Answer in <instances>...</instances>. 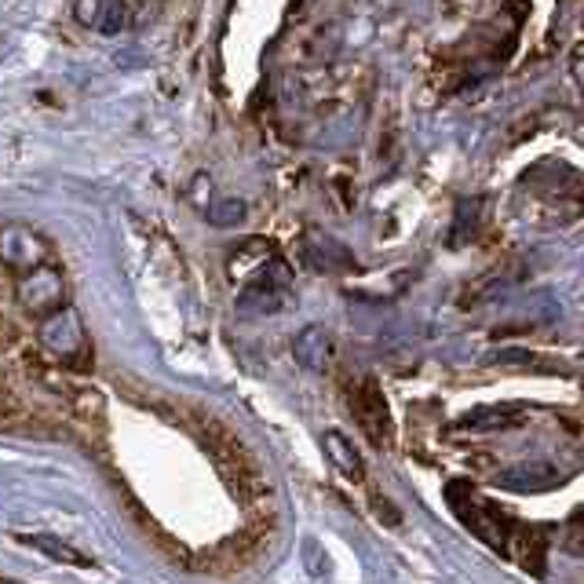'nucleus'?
<instances>
[{"label":"nucleus","mask_w":584,"mask_h":584,"mask_svg":"<svg viewBox=\"0 0 584 584\" xmlns=\"http://www.w3.org/2000/svg\"><path fill=\"white\" fill-rule=\"evenodd\" d=\"M289 289V267L281 259H270L256 270V281H248L242 300H237V311L245 315H264V311H278L281 296Z\"/></svg>","instance_id":"obj_1"},{"label":"nucleus","mask_w":584,"mask_h":584,"mask_svg":"<svg viewBox=\"0 0 584 584\" xmlns=\"http://www.w3.org/2000/svg\"><path fill=\"white\" fill-rule=\"evenodd\" d=\"M48 259V242L34 234L30 226H4L0 231V264L15 275H30V270L45 267Z\"/></svg>","instance_id":"obj_2"},{"label":"nucleus","mask_w":584,"mask_h":584,"mask_svg":"<svg viewBox=\"0 0 584 584\" xmlns=\"http://www.w3.org/2000/svg\"><path fill=\"white\" fill-rule=\"evenodd\" d=\"M62 296H67L62 275L48 264L30 270V275H23V281H19V300H23V307L34 311V315H56L62 307Z\"/></svg>","instance_id":"obj_3"},{"label":"nucleus","mask_w":584,"mask_h":584,"mask_svg":"<svg viewBox=\"0 0 584 584\" xmlns=\"http://www.w3.org/2000/svg\"><path fill=\"white\" fill-rule=\"evenodd\" d=\"M351 409L359 413V424L365 435H370L381 449H387V442H392V420H387V402H384L376 381H365L362 387H354Z\"/></svg>","instance_id":"obj_4"},{"label":"nucleus","mask_w":584,"mask_h":584,"mask_svg":"<svg viewBox=\"0 0 584 584\" xmlns=\"http://www.w3.org/2000/svg\"><path fill=\"white\" fill-rule=\"evenodd\" d=\"M40 343L48 351H56L59 359H78V354H84V329L78 311L59 307L56 315H48L45 326H40Z\"/></svg>","instance_id":"obj_5"},{"label":"nucleus","mask_w":584,"mask_h":584,"mask_svg":"<svg viewBox=\"0 0 584 584\" xmlns=\"http://www.w3.org/2000/svg\"><path fill=\"white\" fill-rule=\"evenodd\" d=\"M78 19L95 34L114 37L132 26V4L128 0H78Z\"/></svg>","instance_id":"obj_6"},{"label":"nucleus","mask_w":584,"mask_h":584,"mask_svg":"<svg viewBox=\"0 0 584 584\" xmlns=\"http://www.w3.org/2000/svg\"><path fill=\"white\" fill-rule=\"evenodd\" d=\"M304 264L315 275H340V270H354V256L332 237L311 234L304 242Z\"/></svg>","instance_id":"obj_7"},{"label":"nucleus","mask_w":584,"mask_h":584,"mask_svg":"<svg viewBox=\"0 0 584 584\" xmlns=\"http://www.w3.org/2000/svg\"><path fill=\"white\" fill-rule=\"evenodd\" d=\"M292 354L307 373H326L332 365V337L322 326H307L292 340Z\"/></svg>","instance_id":"obj_8"},{"label":"nucleus","mask_w":584,"mask_h":584,"mask_svg":"<svg viewBox=\"0 0 584 584\" xmlns=\"http://www.w3.org/2000/svg\"><path fill=\"white\" fill-rule=\"evenodd\" d=\"M562 475L551 468V464H523V468H512L504 475H497V486H504V490H515V493H537V490H551V486H559Z\"/></svg>","instance_id":"obj_9"},{"label":"nucleus","mask_w":584,"mask_h":584,"mask_svg":"<svg viewBox=\"0 0 584 584\" xmlns=\"http://www.w3.org/2000/svg\"><path fill=\"white\" fill-rule=\"evenodd\" d=\"M19 540L30 545V548H37L40 556H48L51 562H62V567H78V570L95 567L92 556H84L81 548H73L70 540H62L56 534H19Z\"/></svg>","instance_id":"obj_10"},{"label":"nucleus","mask_w":584,"mask_h":584,"mask_svg":"<svg viewBox=\"0 0 584 584\" xmlns=\"http://www.w3.org/2000/svg\"><path fill=\"white\" fill-rule=\"evenodd\" d=\"M322 446H326V457L332 460V468H337L343 479H351V482L365 479V464L343 431H326V435H322Z\"/></svg>","instance_id":"obj_11"},{"label":"nucleus","mask_w":584,"mask_h":584,"mask_svg":"<svg viewBox=\"0 0 584 584\" xmlns=\"http://www.w3.org/2000/svg\"><path fill=\"white\" fill-rule=\"evenodd\" d=\"M515 424H523V417L515 413V409H507V406H490V409H475V413H468L460 420V431H497V428H515Z\"/></svg>","instance_id":"obj_12"},{"label":"nucleus","mask_w":584,"mask_h":584,"mask_svg":"<svg viewBox=\"0 0 584 584\" xmlns=\"http://www.w3.org/2000/svg\"><path fill=\"white\" fill-rule=\"evenodd\" d=\"M475 226H479V201H464L460 205V215H457V226H453V234H449V242L453 245H464L475 234Z\"/></svg>","instance_id":"obj_13"},{"label":"nucleus","mask_w":584,"mask_h":584,"mask_svg":"<svg viewBox=\"0 0 584 584\" xmlns=\"http://www.w3.org/2000/svg\"><path fill=\"white\" fill-rule=\"evenodd\" d=\"M242 220H245V205L234 201V198H226V201L212 205V209H209V223L212 226H237Z\"/></svg>","instance_id":"obj_14"},{"label":"nucleus","mask_w":584,"mask_h":584,"mask_svg":"<svg viewBox=\"0 0 584 584\" xmlns=\"http://www.w3.org/2000/svg\"><path fill=\"white\" fill-rule=\"evenodd\" d=\"M304 559H307V573H311V577H326V573H329V556L322 551V545H318L315 537L304 540Z\"/></svg>","instance_id":"obj_15"}]
</instances>
